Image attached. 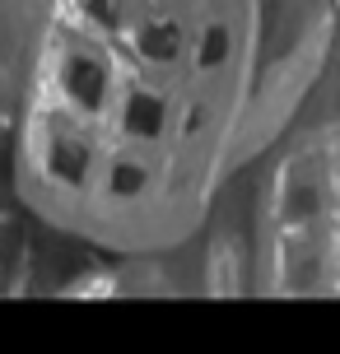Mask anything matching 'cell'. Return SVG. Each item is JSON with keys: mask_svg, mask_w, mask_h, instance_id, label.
<instances>
[{"mask_svg": "<svg viewBox=\"0 0 340 354\" xmlns=\"http://www.w3.org/2000/svg\"><path fill=\"white\" fill-rule=\"evenodd\" d=\"M340 0H47L0 182L56 294H196L191 252L312 93Z\"/></svg>", "mask_w": 340, "mask_h": 354, "instance_id": "6da1fadb", "label": "cell"}, {"mask_svg": "<svg viewBox=\"0 0 340 354\" xmlns=\"http://www.w3.org/2000/svg\"><path fill=\"white\" fill-rule=\"evenodd\" d=\"M196 294L340 299V28L312 93L191 252Z\"/></svg>", "mask_w": 340, "mask_h": 354, "instance_id": "7a4b0ae2", "label": "cell"}, {"mask_svg": "<svg viewBox=\"0 0 340 354\" xmlns=\"http://www.w3.org/2000/svg\"><path fill=\"white\" fill-rule=\"evenodd\" d=\"M42 5L47 0H0V122L23 80V61L33 52L37 24H42Z\"/></svg>", "mask_w": 340, "mask_h": 354, "instance_id": "3957f363", "label": "cell"}]
</instances>
